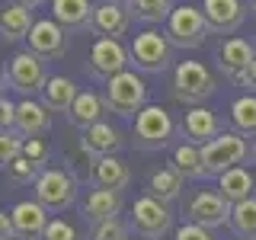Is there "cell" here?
Instances as JSON below:
<instances>
[{
  "label": "cell",
  "instance_id": "30bf717a",
  "mask_svg": "<svg viewBox=\"0 0 256 240\" xmlns=\"http://www.w3.org/2000/svg\"><path fill=\"white\" fill-rule=\"evenodd\" d=\"M32 192H36V198L48 212H68V208L77 202V180L68 170L45 166L42 176H38V182L32 186Z\"/></svg>",
  "mask_w": 256,
  "mask_h": 240
},
{
  "label": "cell",
  "instance_id": "52a82bcc",
  "mask_svg": "<svg viewBox=\"0 0 256 240\" xmlns=\"http://www.w3.org/2000/svg\"><path fill=\"white\" fill-rule=\"evenodd\" d=\"M166 38L173 42V48H186V52H192V48H202L205 38L212 36V26H208V16L205 10H198V6H176L173 16L166 20Z\"/></svg>",
  "mask_w": 256,
  "mask_h": 240
},
{
  "label": "cell",
  "instance_id": "ee69618b",
  "mask_svg": "<svg viewBox=\"0 0 256 240\" xmlns=\"http://www.w3.org/2000/svg\"><path fill=\"white\" fill-rule=\"evenodd\" d=\"M253 160H256V144H253Z\"/></svg>",
  "mask_w": 256,
  "mask_h": 240
},
{
  "label": "cell",
  "instance_id": "7402d4cb",
  "mask_svg": "<svg viewBox=\"0 0 256 240\" xmlns=\"http://www.w3.org/2000/svg\"><path fill=\"white\" fill-rule=\"evenodd\" d=\"M182 138L186 141H192V144H198V148H202V144H208L212 138H218V116H214L212 109H205V106H192L186 116H182Z\"/></svg>",
  "mask_w": 256,
  "mask_h": 240
},
{
  "label": "cell",
  "instance_id": "d6986e66",
  "mask_svg": "<svg viewBox=\"0 0 256 240\" xmlns=\"http://www.w3.org/2000/svg\"><path fill=\"white\" fill-rule=\"evenodd\" d=\"M122 208H125L122 192H116V189H90L84 196V202H80V214H84L90 224H96V221L118 218Z\"/></svg>",
  "mask_w": 256,
  "mask_h": 240
},
{
  "label": "cell",
  "instance_id": "e575fe53",
  "mask_svg": "<svg viewBox=\"0 0 256 240\" xmlns=\"http://www.w3.org/2000/svg\"><path fill=\"white\" fill-rule=\"evenodd\" d=\"M42 240H86V237H80V230L70 221L52 218V221H48V228H45V234H42Z\"/></svg>",
  "mask_w": 256,
  "mask_h": 240
},
{
  "label": "cell",
  "instance_id": "4dcf8cb0",
  "mask_svg": "<svg viewBox=\"0 0 256 240\" xmlns=\"http://www.w3.org/2000/svg\"><path fill=\"white\" fill-rule=\"evenodd\" d=\"M230 230H234V237L256 240V198H246V202L234 205V212H230Z\"/></svg>",
  "mask_w": 256,
  "mask_h": 240
},
{
  "label": "cell",
  "instance_id": "8d00e7d4",
  "mask_svg": "<svg viewBox=\"0 0 256 240\" xmlns=\"http://www.w3.org/2000/svg\"><path fill=\"white\" fill-rule=\"evenodd\" d=\"M22 157H29L36 166H42V170H45V164H48V144H45L42 138H26Z\"/></svg>",
  "mask_w": 256,
  "mask_h": 240
},
{
  "label": "cell",
  "instance_id": "8992f818",
  "mask_svg": "<svg viewBox=\"0 0 256 240\" xmlns=\"http://www.w3.org/2000/svg\"><path fill=\"white\" fill-rule=\"evenodd\" d=\"M102 100H106L109 112H116V116H122V118H134L148 106V86H144V80L134 74V70H122V74H116L106 84Z\"/></svg>",
  "mask_w": 256,
  "mask_h": 240
},
{
  "label": "cell",
  "instance_id": "44dd1931",
  "mask_svg": "<svg viewBox=\"0 0 256 240\" xmlns=\"http://www.w3.org/2000/svg\"><path fill=\"white\" fill-rule=\"evenodd\" d=\"M182 186H186V176L176 170L173 164L150 170L148 173V182H144L148 196H154V198H160V202H166V205H173L176 198L182 196Z\"/></svg>",
  "mask_w": 256,
  "mask_h": 240
},
{
  "label": "cell",
  "instance_id": "83f0119b",
  "mask_svg": "<svg viewBox=\"0 0 256 240\" xmlns=\"http://www.w3.org/2000/svg\"><path fill=\"white\" fill-rule=\"evenodd\" d=\"M77 96H80V90H77V84L70 77H52L45 84V90H42V102L52 112H64V116H68Z\"/></svg>",
  "mask_w": 256,
  "mask_h": 240
},
{
  "label": "cell",
  "instance_id": "ab89813d",
  "mask_svg": "<svg viewBox=\"0 0 256 240\" xmlns=\"http://www.w3.org/2000/svg\"><path fill=\"white\" fill-rule=\"evenodd\" d=\"M240 86H244L246 93H256V61L250 64V68H246V74L240 77Z\"/></svg>",
  "mask_w": 256,
  "mask_h": 240
},
{
  "label": "cell",
  "instance_id": "d4e9b609",
  "mask_svg": "<svg viewBox=\"0 0 256 240\" xmlns=\"http://www.w3.org/2000/svg\"><path fill=\"white\" fill-rule=\"evenodd\" d=\"M214 189H221V196L228 198L230 205H240V202H246V198H253L256 180H253V173L246 170V166H234V170L218 176V186Z\"/></svg>",
  "mask_w": 256,
  "mask_h": 240
},
{
  "label": "cell",
  "instance_id": "7a4b0ae2",
  "mask_svg": "<svg viewBox=\"0 0 256 240\" xmlns=\"http://www.w3.org/2000/svg\"><path fill=\"white\" fill-rule=\"evenodd\" d=\"M48 70H45V58H38L36 52H16L10 64L4 68V86L13 93H20L22 100H32V96H42L45 84H48Z\"/></svg>",
  "mask_w": 256,
  "mask_h": 240
},
{
  "label": "cell",
  "instance_id": "60d3db41",
  "mask_svg": "<svg viewBox=\"0 0 256 240\" xmlns=\"http://www.w3.org/2000/svg\"><path fill=\"white\" fill-rule=\"evenodd\" d=\"M10 4H20V6H29V10H38L45 0H10Z\"/></svg>",
  "mask_w": 256,
  "mask_h": 240
},
{
  "label": "cell",
  "instance_id": "2e32d148",
  "mask_svg": "<svg viewBox=\"0 0 256 240\" xmlns=\"http://www.w3.org/2000/svg\"><path fill=\"white\" fill-rule=\"evenodd\" d=\"M90 186L93 189H116L122 192L132 186V170L122 157L109 154V157H96L90 166Z\"/></svg>",
  "mask_w": 256,
  "mask_h": 240
},
{
  "label": "cell",
  "instance_id": "1f68e13d",
  "mask_svg": "<svg viewBox=\"0 0 256 240\" xmlns=\"http://www.w3.org/2000/svg\"><path fill=\"white\" fill-rule=\"evenodd\" d=\"M4 173H6L10 182H16V186H36L38 176H42V166H36L29 157H16L13 164L4 166Z\"/></svg>",
  "mask_w": 256,
  "mask_h": 240
},
{
  "label": "cell",
  "instance_id": "5bb4252c",
  "mask_svg": "<svg viewBox=\"0 0 256 240\" xmlns=\"http://www.w3.org/2000/svg\"><path fill=\"white\" fill-rule=\"evenodd\" d=\"M202 10L208 16V26L218 36H230L244 26L246 20V4L244 0H202Z\"/></svg>",
  "mask_w": 256,
  "mask_h": 240
},
{
  "label": "cell",
  "instance_id": "74e56055",
  "mask_svg": "<svg viewBox=\"0 0 256 240\" xmlns=\"http://www.w3.org/2000/svg\"><path fill=\"white\" fill-rule=\"evenodd\" d=\"M0 128H16V102L13 100H6V93H4V100H0Z\"/></svg>",
  "mask_w": 256,
  "mask_h": 240
},
{
  "label": "cell",
  "instance_id": "836d02e7",
  "mask_svg": "<svg viewBox=\"0 0 256 240\" xmlns=\"http://www.w3.org/2000/svg\"><path fill=\"white\" fill-rule=\"evenodd\" d=\"M22 148H26V138H22L16 128H6L4 134H0V164H13L16 157H22Z\"/></svg>",
  "mask_w": 256,
  "mask_h": 240
},
{
  "label": "cell",
  "instance_id": "5b68a950",
  "mask_svg": "<svg viewBox=\"0 0 256 240\" xmlns=\"http://www.w3.org/2000/svg\"><path fill=\"white\" fill-rule=\"evenodd\" d=\"M170 93L176 102L182 106H202L208 96L214 93V77L202 61H180L173 68V80H170Z\"/></svg>",
  "mask_w": 256,
  "mask_h": 240
},
{
  "label": "cell",
  "instance_id": "4316f807",
  "mask_svg": "<svg viewBox=\"0 0 256 240\" xmlns=\"http://www.w3.org/2000/svg\"><path fill=\"white\" fill-rule=\"evenodd\" d=\"M32 26V10L29 6H20V4H10L4 6V16H0V32H4V42H20V38H29Z\"/></svg>",
  "mask_w": 256,
  "mask_h": 240
},
{
  "label": "cell",
  "instance_id": "9c48e42d",
  "mask_svg": "<svg viewBox=\"0 0 256 240\" xmlns=\"http://www.w3.org/2000/svg\"><path fill=\"white\" fill-rule=\"evenodd\" d=\"M128 64H132L128 48L118 42V38L100 36L90 45V54H86V74H90L93 80H100V84H109L116 74L128 70Z\"/></svg>",
  "mask_w": 256,
  "mask_h": 240
},
{
  "label": "cell",
  "instance_id": "d590c367",
  "mask_svg": "<svg viewBox=\"0 0 256 240\" xmlns=\"http://www.w3.org/2000/svg\"><path fill=\"white\" fill-rule=\"evenodd\" d=\"M173 240H214V230L202 228V224L186 221V224H180V228L173 230Z\"/></svg>",
  "mask_w": 256,
  "mask_h": 240
},
{
  "label": "cell",
  "instance_id": "f6af8a7d",
  "mask_svg": "<svg viewBox=\"0 0 256 240\" xmlns=\"http://www.w3.org/2000/svg\"><path fill=\"white\" fill-rule=\"evenodd\" d=\"M234 240H246V237H234Z\"/></svg>",
  "mask_w": 256,
  "mask_h": 240
},
{
  "label": "cell",
  "instance_id": "9a60e30c",
  "mask_svg": "<svg viewBox=\"0 0 256 240\" xmlns=\"http://www.w3.org/2000/svg\"><path fill=\"white\" fill-rule=\"evenodd\" d=\"M122 144H125L122 132H118L116 125H109L106 118L80 132V150H84L86 157H93V160H96V157H109V154H116Z\"/></svg>",
  "mask_w": 256,
  "mask_h": 240
},
{
  "label": "cell",
  "instance_id": "6da1fadb",
  "mask_svg": "<svg viewBox=\"0 0 256 240\" xmlns=\"http://www.w3.org/2000/svg\"><path fill=\"white\" fill-rule=\"evenodd\" d=\"M176 141V122L164 106L148 102L138 116H134V128H132V144L138 150H160L170 148Z\"/></svg>",
  "mask_w": 256,
  "mask_h": 240
},
{
  "label": "cell",
  "instance_id": "f546056e",
  "mask_svg": "<svg viewBox=\"0 0 256 240\" xmlns=\"http://www.w3.org/2000/svg\"><path fill=\"white\" fill-rule=\"evenodd\" d=\"M132 16L141 22H148V26H160V22H166L176 10L173 0H132Z\"/></svg>",
  "mask_w": 256,
  "mask_h": 240
},
{
  "label": "cell",
  "instance_id": "ac0fdd59",
  "mask_svg": "<svg viewBox=\"0 0 256 240\" xmlns=\"http://www.w3.org/2000/svg\"><path fill=\"white\" fill-rule=\"evenodd\" d=\"M132 10L122 4H109V0H102L100 6L93 10V26L90 32L96 36H106V38H122L128 29H132Z\"/></svg>",
  "mask_w": 256,
  "mask_h": 240
},
{
  "label": "cell",
  "instance_id": "b9f144b4",
  "mask_svg": "<svg viewBox=\"0 0 256 240\" xmlns=\"http://www.w3.org/2000/svg\"><path fill=\"white\" fill-rule=\"evenodd\" d=\"M109 4H122V6H132V0H109Z\"/></svg>",
  "mask_w": 256,
  "mask_h": 240
},
{
  "label": "cell",
  "instance_id": "ba28073f",
  "mask_svg": "<svg viewBox=\"0 0 256 240\" xmlns=\"http://www.w3.org/2000/svg\"><path fill=\"white\" fill-rule=\"evenodd\" d=\"M128 224H132V230L141 240H164L173 230V208L144 192L141 198H134L132 221H128Z\"/></svg>",
  "mask_w": 256,
  "mask_h": 240
},
{
  "label": "cell",
  "instance_id": "f1b7e54d",
  "mask_svg": "<svg viewBox=\"0 0 256 240\" xmlns=\"http://www.w3.org/2000/svg\"><path fill=\"white\" fill-rule=\"evenodd\" d=\"M230 122H234V132L246 134V138H256V93L237 96L230 102Z\"/></svg>",
  "mask_w": 256,
  "mask_h": 240
},
{
  "label": "cell",
  "instance_id": "7bdbcfd3",
  "mask_svg": "<svg viewBox=\"0 0 256 240\" xmlns=\"http://www.w3.org/2000/svg\"><path fill=\"white\" fill-rule=\"evenodd\" d=\"M250 10H253V13H256V0H250Z\"/></svg>",
  "mask_w": 256,
  "mask_h": 240
},
{
  "label": "cell",
  "instance_id": "e0dca14e",
  "mask_svg": "<svg viewBox=\"0 0 256 240\" xmlns=\"http://www.w3.org/2000/svg\"><path fill=\"white\" fill-rule=\"evenodd\" d=\"M26 42H29V52H36L38 58L54 61L64 54V26L58 20H36Z\"/></svg>",
  "mask_w": 256,
  "mask_h": 240
},
{
  "label": "cell",
  "instance_id": "7c38bea8",
  "mask_svg": "<svg viewBox=\"0 0 256 240\" xmlns=\"http://www.w3.org/2000/svg\"><path fill=\"white\" fill-rule=\"evenodd\" d=\"M256 61V42H246V38H224L218 45V52H214V64H218V70L228 80H234L240 84V77L246 74V68Z\"/></svg>",
  "mask_w": 256,
  "mask_h": 240
},
{
  "label": "cell",
  "instance_id": "f35d334b",
  "mask_svg": "<svg viewBox=\"0 0 256 240\" xmlns=\"http://www.w3.org/2000/svg\"><path fill=\"white\" fill-rule=\"evenodd\" d=\"M0 234H4V240H16V224H13V214H0Z\"/></svg>",
  "mask_w": 256,
  "mask_h": 240
},
{
  "label": "cell",
  "instance_id": "cb8c5ba5",
  "mask_svg": "<svg viewBox=\"0 0 256 240\" xmlns=\"http://www.w3.org/2000/svg\"><path fill=\"white\" fill-rule=\"evenodd\" d=\"M106 112H109V106H106V100H102L100 93L80 90V96L74 100V106H70V112H68V122L84 132V128L102 122V116H106Z\"/></svg>",
  "mask_w": 256,
  "mask_h": 240
},
{
  "label": "cell",
  "instance_id": "d6a6232c",
  "mask_svg": "<svg viewBox=\"0 0 256 240\" xmlns=\"http://www.w3.org/2000/svg\"><path fill=\"white\" fill-rule=\"evenodd\" d=\"M128 237H132V224H125L122 218L96 221L86 230V240H128Z\"/></svg>",
  "mask_w": 256,
  "mask_h": 240
},
{
  "label": "cell",
  "instance_id": "4fadbf2b",
  "mask_svg": "<svg viewBox=\"0 0 256 240\" xmlns=\"http://www.w3.org/2000/svg\"><path fill=\"white\" fill-rule=\"evenodd\" d=\"M13 224H16V237L20 240H42L45 228H48V208L38 202V198H22V202L13 205Z\"/></svg>",
  "mask_w": 256,
  "mask_h": 240
},
{
  "label": "cell",
  "instance_id": "3957f363",
  "mask_svg": "<svg viewBox=\"0 0 256 240\" xmlns=\"http://www.w3.org/2000/svg\"><path fill=\"white\" fill-rule=\"evenodd\" d=\"M202 157H205V176L218 180L221 173L234 170V166H244L253 157V148L246 144V134L228 132V134H218L208 144H202Z\"/></svg>",
  "mask_w": 256,
  "mask_h": 240
},
{
  "label": "cell",
  "instance_id": "8fae6325",
  "mask_svg": "<svg viewBox=\"0 0 256 240\" xmlns=\"http://www.w3.org/2000/svg\"><path fill=\"white\" fill-rule=\"evenodd\" d=\"M230 212H234V205L221 196V189H198L186 202V221L202 224L208 230H218L224 224H230Z\"/></svg>",
  "mask_w": 256,
  "mask_h": 240
},
{
  "label": "cell",
  "instance_id": "603a6c76",
  "mask_svg": "<svg viewBox=\"0 0 256 240\" xmlns=\"http://www.w3.org/2000/svg\"><path fill=\"white\" fill-rule=\"evenodd\" d=\"M93 10L90 0H52V20H58L64 29L84 32L93 26Z\"/></svg>",
  "mask_w": 256,
  "mask_h": 240
},
{
  "label": "cell",
  "instance_id": "ffe728a7",
  "mask_svg": "<svg viewBox=\"0 0 256 240\" xmlns=\"http://www.w3.org/2000/svg\"><path fill=\"white\" fill-rule=\"evenodd\" d=\"M48 128H52V109L42 100L32 96V100L16 102V132L22 138H42Z\"/></svg>",
  "mask_w": 256,
  "mask_h": 240
},
{
  "label": "cell",
  "instance_id": "277c9868",
  "mask_svg": "<svg viewBox=\"0 0 256 240\" xmlns=\"http://www.w3.org/2000/svg\"><path fill=\"white\" fill-rule=\"evenodd\" d=\"M132 64L141 74H166L173 68V42L160 29H144L132 38Z\"/></svg>",
  "mask_w": 256,
  "mask_h": 240
},
{
  "label": "cell",
  "instance_id": "484cf974",
  "mask_svg": "<svg viewBox=\"0 0 256 240\" xmlns=\"http://www.w3.org/2000/svg\"><path fill=\"white\" fill-rule=\"evenodd\" d=\"M170 164L180 170L186 180H208L205 176V157H202V148L192 141H180L173 144V157Z\"/></svg>",
  "mask_w": 256,
  "mask_h": 240
}]
</instances>
